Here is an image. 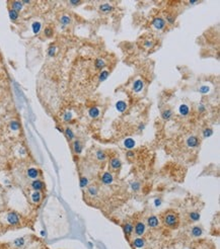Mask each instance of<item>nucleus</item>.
<instances>
[{
    "label": "nucleus",
    "instance_id": "f257e3e1",
    "mask_svg": "<svg viewBox=\"0 0 220 249\" xmlns=\"http://www.w3.org/2000/svg\"><path fill=\"white\" fill-rule=\"evenodd\" d=\"M163 222L166 226L174 228V227H177V225L179 224V219L175 214H167L163 219Z\"/></svg>",
    "mask_w": 220,
    "mask_h": 249
},
{
    "label": "nucleus",
    "instance_id": "f03ea898",
    "mask_svg": "<svg viewBox=\"0 0 220 249\" xmlns=\"http://www.w3.org/2000/svg\"><path fill=\"white\" fill-rule=\"evenodd\" d=\"M6 220L10 225H18L20 219H19V215L15 212H10V213L7 214Z\"/></svg>",
    "mask_w": 220,
    "mask_h": 249
},
{
    "label": "nucleus",
    "instance_id": "7ed1b4c3",
    "mask_svg": "<svg viewBox=\"0 0 220 249\" xmlns=\"http://www.w3.org/2000/svg\"><path fill=\"white\" fill-rule=\"evenodd\" d=\"M152 24L157 30H162L165 26V20L163 18H161V17H156V18L153 19Z\"/></svg>",
    "mask_w": 220,
    "mask_h": 249
},
{
    "label": "nucleus",
    "instance_id": "20e7f679",
    "mask_svg": "<svg viewBox=\"0 0 220 249\" xmlns=\"http://www.w3.org/2000/svg\"><path fill=\"white\" fill-rule=\"evenodd\" d=\"M113 180H114V178H113V175L110 172H105L104 174H103L102 181L104 184H106V185H110V184L113 182Z\"/></svg>",
    "mask_w": 220,
    "mask_h": 249
},
{
    "label": "nucleus",
    "instance_id": "39448f33",
    "mask_svg": "<svg viewBox=\"0 0 220 249\" xmlns=\"http://www.w3.org/2000/svg\"><path fill=\"white\" fill-rule=\"evenodd\" d=\"M187 145L190 148H196L199 145V140H198L197 137H195V136H191V137L188 138V140H187Z\"/></svg>",
    "mask_w": 220,
    "mask_h": 249
},
{
    "label": "nucleus",
    "instance_id": "423d86ee",
    "mask_svg": "<svg viewBox=\"0 0 220 249\" xmlns=\"http://www.w3.org/2000/svg\"><path fill=\"white\" fill-rule=\"evenodd\" d=\"M147 225H148L150 228H156L159 225V221L157 219V217L155 216H151L147 219Z\"/></svg>",
    "mask_w": 220,
    "mask_h": 249
},
{
    "label": "nucleus",
    "instance_id": "0eeeda50",
    "mask_svg": "<svg viewBox=\"0 0 220 249\" xmlns=\"http://www.w3.org/2000/svg\"><path fill=\"white\" fill-rule=\"evenodd\" d=\"M32 187L35 191H40L44 188V182L42 180H39V179H35L34 181L32 182Z\"/></svg>",
    "mask_w": 220,
    "mask_h": 249
},
{
    "label": "nucleus",
    "instance_id": "6e6552de",
    "mask_svg": "<svg viewBox=\"0 0 220 249\" xmlns=\"http://www.w3.org/2000/svg\"><path fill=\"white\" fill-rule=\"evenodd\" d=\"M145 232V225H144L142 222H139V223L136 224L135 226V234L138 235V236H142Z\"/></svg>",
    "mask_w": 220,
    "mask_h": 249
},
{
    "label": "nucleus",
    "instance_id": "1a4fd4ad",
    "mask_svg": "<svg viewBox=\"0 0 220 249\" xmlns=\"http://www.w3.org/2000/svg\"><path fill=\"white\" fill-rule=\"evenodd\" d=\"M28 176L32 179H37L39 176V170L35 167H31V168L28 169V172H26Z\"/></svg>",
    "mask_w": 220,
    "mask_h": 249
},
{
    "label": "nucleus",
    "instance_id": "9d476101",
    "mask_svg": "<svg viewBox=\"0 0 220 249\" xmlns=\"http://www.w3.org/2000/svg\"><path fill=\"white\" fill-rule=\"evenodd\" d=\"M143 87H144L143 81H142L141 79H137L133 84V90L135 91V92H140V91L143 89Z\"/></svg>",
    "mask_w": 220,
    "mask_h": 249
},
{
    "label": "nucleus",
    "instance_id": "9b49d317",
    "mask_svg": "<svg viewBox=\"0 0 220 249\" xmlns=\"http://www.w3.org/2000/svg\"><path fill=\"white\" fill-rule=\"evenodd\" d=\"M10 4H11V9L17 11V12H19L23 7V4L21 1H12Z\"/></svg>",
    "mask_w": 220,
    "mask_h": 249
},
{
    "label": "nucleus",
    "instance_id": "f8f14e48",
    "mask_svg": "<svg viewBox=\"0 0 220 249\" xmlns=\"http://www.w3.org/2000/svg\"><path fill=\"white\" fill-rule=\"evenodd\" d=\"M116 108L118 112H124L126 110V108H127V104L125 101H123V100H119L116 104Z\"/></svg>",
    "mask_w": 220,
    "mask_h": 249
},
{
    "label": "nucleus",
    "instance_id": "ddd939ff",
    "mask_svg": "<svg viewBox=\"0 0 220 249\" xmlns=\"http://www.w3.org/2000/svg\"><path fill=\"white\" fill-rule=\"evenodd\" d=\"M41 28H42V24H41L40 21H35L32 24V30L35 35H38L41 32Z\"/></svg>",
    "mask_w": 220,
    "mask_h": 249
},
{
    "label": "nucleus",
    "instance_id": "4468645a",
    "mask_svg": "<svg viewBox=\"0 0 220 249\" xmlns=\"http://www.w3.org/2000/svg\"><path fill=\"white\" fill-rule=\"evenodd\" d=\"M31 198H32L33 203L38 204L41 202V198H42V194H41L40 191H34L31 196Z\"/></svg>",
    "mask_w": 220,
    "mask_h": 249
},
{
    "label": "nucleus",
    "instance_id": "2eb2a0df",
    "mask_svg": "<svg viewBox=\"0 0 220 249\" xmlns=\"http://www.w3.org/2000/svg\"><path fill=\"white\" fill-rule=\"evenodd\" d=\"M73 150L76 154H80L82 152V145H81L80 142L77 140V141H74L73 143Z\"/></svg>",
    "mask_w": 220,
    "mask_h": 249
},
{
    "label": "nucleus",
    "instance_id": "dca6fc26",
    "mask_svg": "<svg viewBox=\"0 0 220 249\" xmlns=\"http://www.w3.org/2000/svg\"><path fill=\"white\" fill-rule=\"evenodd\" d=\"M133 245L136 248H142V247L145 245V240L142 238H136L133 241Z\"/></svg>",
    "mask_w": 220,
    "mask_h": 249
},
{
    "label": "nucleus",
    "instance_id": "f3484780",
    "mask_svg": "<svg viewBox=\"0 0 220 249\" xmlns=\"http://www.w3.org/2000/svg\"><path fill=\"white\" fill-rule=\"evenodd\" d=\"M191 233H192V235L194 237H200L202 235V233H203V231H202V229L200 228V227L195 226V227H193V228H192Z\"/></svg>",
    "mask_w": 220,
    "mask_h": 249
},
{
    "label": "nucleus",
    "instance_id": "a211bd4d",
    "mask_svg": "<svg viewBox=\"0 0 220 249\" xmlns=\"http://www.w3.org/2000/svg\"><path fill=\"white\" fill-rule=\"evenodd\" d=\"M94 66H95V68H96L97 70H102V69H104V67L106 66V63H105V61L103 59L98 58V59L95 60Z\"/></svg>",
    "mask_w": 220,
    "mask_h": 249
},
{
    "label": "nucleus",
    "instance_id": "6ab92c4d",
    "mask_svg": "<svg viewBox=\"0 0 220 249\" xmlns=\"http://www.w3.org/2000/svg\"><path fill=\"white\" fill-rule=\"evenodd\" d=\"M111 166H112L113 169H119L121 167V161L120 159L118 158H113L112 160H111Z\"/></svg>",
    "mask_w": 220,
    "mask_h": 249
},
{
    "label": "nucleus",
    "instance_id": "aec40b11",
    "mask_svg": "<svg viewBox=\"0 0 220 249\" xmlns=\"http://www.w3.org/2000/svg\"><path fill=\"white\" fill-rule=\"evenodd\" d=\"M179 112H180V114H182V116H188L189 112H190V108H189V106H186V104H182V106H180V108H179Z\"/></svg>",
    "mask_w": 220,
    "mask_h": 249
},
{
    "label": "nucleus",
    "instance_id": "412c9836",
    "mask_svg": "<svg viewBox=\"0 0 220 249\" xmlns=\"http://www.w3.org/2000/svg\"><path fill=\"white\" fill-rule=\"evenodd\" d=\"M124 146L126 148H128V149H132L135 146V141L133 139H131V138H128V139H126L124 141Z\"/></svg>",
    "mask_w": 220,
    "mask_h": 249
},
{
    "label": "nucleus",
    "instance_id": "4be33fe9",
    "mask_svg": "<svg viewBox=\"0 0 220 249\" xmlns=\"http://www.w3.org/2000/svg\"><path fill=\"white\" fill-rule=\"evenodd\" d=\"M60 22H61L62 26H68V24H70V22H71V18H70V16H68V15L64 14L61 16V18H60Z\"/></svg>",
    "mask_w": 220,
    "mask_h": 249
},
{
    "label": "nucleus",
    "instance_id": "5701e85b",
    "mask_svg": "<svg viewBox=\"0 0 220 249\" xmlns=\"http://www.w3.org/2000/svg\"><path fill=\"white\" fill-rule=\"evenodd\" d=\"M88 114L92 118H95L100 116V110H98L97 108H91L90 110H89Z\"/></svg>",
    "mask_w": 220,
    "mask_h": 249
},
{
    "label": "nucleus",
    "instance_id": "b1692460",
    "mask_svg": "<svg viewBox=\"0 0 220 249\" xmlns=\"http://www.w3.org/2000/svg\"><path fill=\"white\" fill-rule=\"evenodd\" d=\"M133 225L131 223H127L124 225V232L126 233L127 235H131L132 232H133Z\"/></svg>",
    "mask_w": 220,
    "mask_h": 249
},
{
    "label": "nucleus",
    "instance_id": "393cba45",
    "mask_svg": "<svg viewBox=\"0 0 220 249\" xmlns=\"http://www.w3.org/2000/svg\"><path fill=\"white\" fill-rule=\"evenodd\" d=\"M9 128L12 131H18L19 128H20V124L17 120H11L10 124H9Z\"/></svg>",
    "mask_w": 220,
    "mask_h": 249
},
{
    "label": "nucleus",
    "instance_id": "a878e982",
    "mask_svg": "<svg viewBox=\"0 0 220 249\" xmlns=\"http://www.w3.org/2000/svg\"><path fill=\"white\" fill-rule=\"evenodd\" d=\"M64 133H65V136L67 137L68 140H73L74 139V133H73V131H72L70 128H66L65 131H64Z\"/></svg>",
    "mask_w": 220,
    "mask_h": 249
},
{
    "label": "nucleus",
    "instance_id": "bb28decb",
    "mask_svg": "<svg viewBox=\"0 0 220 249\" xmlns=\"http://www.w3.org/2000/svg\"><path fill=\"white\" fill-rule=\"evenodd\" d=\"M8 15H9V18L11 19V20H16L17 18H18V16H19V14H18V12H17V11H15V10H13V9H10V10L8 11Z\"/></svg>",
    "mask_w": 220,
    "mask_h": 249
},
{
    "label": "nucleus",
    "instance_id": "cd10ccee",
    "mask_svg": "<svg viewBox=\"0 0 220 249\" xmlns=\"http://www.w3.org/2000/svg\"><path fill=\"white\" fill-rule=\"evenodd\" d=\"M189 217H190V219L192 220V221L197 222L200 220V214L197 213V212H192V213L189 214Z\"/></svg>",
    "mask_w": 220,
    "mask_h": 249
},
{
    "label": "nucleus",
    "instance_id": "c85d7f7f",
    "mask_svg": "<svg viewBox=\"0 0 220 249\" xmlns=\"http://www.w3.org/2000/svg\"><path fill=\"white\" fill-rule=\"evenodd\" d=\"M56 50H57L56 46H55L54 44H52L51 46H50V47L48 48V55L50 56V57H53V56H55Z\"/></svg>",
    "mask_w": 220,
    "mask_h": 249
},
{
    "label": "nucleus",
    "instance_id": "c756f323",
    "mask_svg": "<svg viewBox=\"0 0 220 249\" xmlns=\"http://www.w3.org/2000/svg\"><path fill=\"white\" fill-rule=\"evenodd\" d=\"M14 245L16 247H22L23 245H24V243H26V240H24V238L23 237H20V238H17L14 240Z\"/></svg>",
    "mask_w": 220,
    "mask_h": 249
},
{
    "label": "nucleus",
    "instance_id": "7c9ffc66",
    "mask_svg": "<svg viewBox=\"0 0 220 249\" xmlns=\"http://www.w3.org/2000/svg\"><path fill=\"white\" fill-rule=\"evenodd\" d=\"M100 9L103 11V12H106V13H107V12H110V11H112L113 7L111 6L110 4H107V3H106V4H102V5H100Z\"/></svg>",
    "mask_w": 220,
    "mask_h": 249
},
{
    "label": "nucleus",
    "instance_id": "2f4dec72",
    "mask_svg": "<svg viewBox=\"0 0 220 249\" xmlns=\"http://www.w3.org/2000/svg\"><path fill=\"white\" fill-rule=\"evenodd\" d=\"M44 34H45V36H46L47 38H51V37H53V34H54L53 28H50V26H48V28H45Z\"/></svg>",
    "mask_w": 220,
    "mask_h": 249
},
{
    "label": "nucleus",
    "instance_id": "473e14b6",
    "mask_svg": "<svg viewBox=\"0 0 220 249\" xmlns=\"http://www.w3.org/2000/svg\"><path fill=\"white\" fill-rule=\"evenodd\" d=\"M108 77H109V71L108 70H104V71H102V73L100 74L98 79H100V81H105Z\"/></svg>",
    "mask_w": 220,
    "mask_h": 249
},
{
    "label": "nucleus",
    "instance_id": "72a5a7b5",
    "mask_svg": "<svg viewBox=\"0 0 220 249\" xmlns=\"http://www.w3.org/2000/svg\"><path fill=\"white\" fill-rule=\"evenodd\" d=\"M96 158L100 161H104V160H106L107 156H106V154H105V152H103V151L100 150L96 152Z\"/></svg>",
    "mask_w": 220,
    "mask_h": 249
},
{
    "label": "nucleus",
    "instance_id": "f704fd0d",
    "mask_svg": "<svg viewBox=\"0 0 220 249\" xmlns=\"http://www.w3.org/2000/svg\"><path fill=\"white\" fill-rule=\"evenodd\" d=\"M161 116H162L163 120H169L170 116H172V112H170L169 110H164V112H162V114H161Z\"/></svg>",
    "mask_w": 220,
    "mask_h": 249
},
{
    "label": "nucleus",
    "instance_id": "c9c22d12",
    "mask_svg": "<svg viewBox=\"0 0 220 249\" xmlns=\"http://www.w3.org/2000/svg\"><path fill=\"white\" fill-rule=\"evenodd\" d=\"M72 120V112H66L63 116L64 122H70Z\"/></svg>",
    "mask_w": 220,
    "mask_h": 249
},
{
    "label": "nucleus",
    "instance_id": "e433bc0d",
    "mask_svg": "<svg viewBox=\"0 0 220 249\" xmlns=\"http://www.w3.org/2000/svg\"><path fill=\"white\" fill-rule=\"evenodd\" d=\"M79 184H80L81 187H85V186H87V184H88V179H87L85 176H82V177L80 178Z\"/></svg>",
    "mask_w": 220,
    "mask_h": 249
},
{
    "label": "nucleus",
    "instance_id": "4c0bfd02",
    "mask_svg": "<svg viewBox=\"0 0 220 249\" xmlns=\"http://www.w3.org/2000/svg\"><path fill=\"white\" fill-rule=\"evenodd\" d=\"M212 134H213V130L212 129H205L203 131V136L204 137H210V136H212Z\"/></svg>",
    "mask_w": 220,
    "mask_h": 249
},
{
    "label": "nucleus",
    "instance_id": "58836bf2",
    "mask_svg": "<svg viewBox=\"0 0 220 249\" xmlns=\"http://www.w3.org/2000/svg\"><path fill=\"white\" fill-rule=\"evenodd\" d=\"M88 192L90 196H96L97 194V189L96 187H94V186H89L88 187Z\"/></svg>",
    "mask_w": 220,
    "mask_h": 249
},
{
    "label": "nucleus",
    "instance_id": "ea45409f",
    "mask_svg": "<svg viewBox=\"0 0 220 249\" xmlns=\"http://www.w3.org/2000/svg\"><path fill=\"white\" fill-rule=\"evenodd\" d=\"M131 186H132V189H134V190H138L140 188V184L138 183V182H133V183L131 184Z\"/></svg>",
    "mask_w": 220,
    "mask_h": 249
},
{
    "label": "nucleus",
    "instance_id": "a19ab883",
    "mask_svg": "<svg viewBox=\"0 0 220 249\" xmlns=\"http://www.w3.org/2000/svg\"><path fill=\"white\" fill-rule=\"evenodd\" d=\"M209 91V87L208 86H201L200 87V92L201 93H207Z\"/></svg>",
    "mask_w": 220,
    "mask_h": 249
},
{
    "label": "nucleus",
    "instance_id": "79ce46f5",
    "mask_svg": "<svg viewBox=\"0 0 220 249\" xmlns=\"http://www.w3.org/2000/svg\"><path fill=\"white\" fill-rule=\"evenodd\" d=\"M154 205H155V207H158V206L161 205V200H160V198H156V200H155Z\"/></svg>",
    "mask_w": 220,
    "mask_h": 249
},
{
    "label": "nucleus",
    "instance_id": "37998d69",
    "mask_svg": "<svg viewBox=\"0 0 220 249\" xmlns=\"http://www.w3.org/2000/svg\"><path fill=\"white\" fill-rule=\"evenodd\" d=\"M69 3H70L71 5H78L79 3H80V1H79V0H74V1L72 0V1H70Z\"/></svg>",
    "mask_w": 220,
    "mask_h": 249
},
{
    "label": "nucleus",
    "instance_id": "c03bdc74",
    "mask_svg": "<svg viewBox=\"0 0 220 249\" xmlns=\"http://www.w3.org/2000/svg\"><path fill=\"white\" fill-rule=\"evenodd\" d=\"M166 19H167V20H168V22H169V23H174V22H175V19L172 18V16H167V17H166Z\"/></svg>",
    "mask_w": 220,
    "mask_h": 249
},
{
    "label": "nucleus",
    "instance_id": "a18cd8bd",
    "mask_svg": "<svg viewBox=\"0 0 220 249\" xmlns=\"http://www.w3.org/2000/svg\"><path fill=\"white\" fill-rule=\"evenodd\" d=\"M152 43L151 42H145V47H147V48H151L152 47Z\"/></svg>",
    "mask_w": 220,
    "mask_h": 249
},
{
    "label": "nucleus",
    "instance_id": "49530a36",
    "mask_svg": "<svg viewBox=\"0 0 220 249\" xmlns=\"http://www.w3.org/2000/svg\"><path fill=\"white\" fill-rule=\"evenodd\" d=\"M199 112H205V108H204V106H202V104H200V106H199Z\"/></svg>",
    "mask_w": 220,
    "mask_h": 249
},
{
    "label": "nucleus",
    "instance_id": "de8ad7c7",
    "mask_svg": "<svg viewBox=\"0 0 220 249\" xmlns=\"http://www.w3.org/2000/svg\"><path fill=\"white\" fill-rule=\"evenodd\" d=\"M127 156H128V157H132V156H134V152H132V151H129V152L127 153Z\"/></svg>",
    "mask_w": 220,
    "mask_h": 249
},
{
    "label": "nucleus",
    "instance_id": "09e8293b",
    "mask_svg": "<svg viewBox=\"0 0 220 249\" xmlns=\"http://www.w3.org/2000/svg\"><path fill=\"white\" fill-rule=\"evenodd\" d=\"M23 3H26V4H29V3H31V1H29V0H24V1H22V4Z\"/></svg>",
    "mask_w": 220,
    "mask_h": 249
},
{
    "label": "nucleus",
    "instance_id": "8fccbe9b",
    "mask_svg": "<svg viewBox=\"0 0 220 249\" xmlns=\"http://www.w3.org/2000/svg\"><path fill=\"white\" fill-rule=\"evenodd\" d=\"M144 129V124H140L139 126V130H143Z\"/></svg>",
    "mask_w": 220,
    "mask_h": 249
},
{
    "label": "nucleus",
    "instance_id": "3c124183",
    "mask_svg": "<svg viewBox=\"0 0 220 249\" xmlns=\"http://www.w3.org/2000/svg\"><path fill=\"white\" fill-rule=\"evenodd\" d=\"M41 235H42V236H45V235H46V232H45V231H41Z\"/></svg>",
    "mask_w": 220,
    "mask_h": 249
},
{
    "label": "nucleus",
    "instance_id": "603ef678",
    "mask_svg": "<svg viewBox=\"0 0 220 249\" xmlns=\"http://www.w3.org/2000/svg\"><path fill=\"white\" fill-rule=\"evenodd\" d=\"M195 3H197V1H190V4H195Z\"/></svg>",
    "mask_w": 220,
    "mask_h": 249
}]
</instances>
